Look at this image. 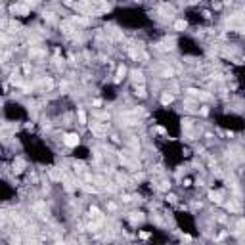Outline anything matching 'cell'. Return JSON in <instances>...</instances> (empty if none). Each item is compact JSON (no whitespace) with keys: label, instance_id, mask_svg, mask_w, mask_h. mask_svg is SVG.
Instances as JSON below:
<instances>
[{"label":"cell","instance_id":"obj_1","mask_svg":"<svg viewBox=\"0 0 245 245\" xmlns=\"http://www.w3.org/2000/svg\"><path fill=\"white\" fill-rule=\"evenodd\" d=\"M90 130L96 134V136H106L107 130H109V124L107 123H92L90 124Z\"/></svg>","mask_w":245,"mask_h":245},{"label":"cell","instance_id":"obj_2","mask_svg":"<svg viewBox=\"0 0 245 245\" xmlns=\"http://www.w3.org/2000/svg\"><path fill=\"white\" fill-rule=\"evenodd\" d=\"M63 176H65V170L63 169H60V167H54V169H50V178L52 180H63Z\"/></svg>","mask_w":245,"mask_h":245},{"label":"cell","instance_id":"obj_3","mask_svg":"<svg viewBox=\"0 0 245 245\" xmlns=\"http://www.w3.org/2000/svg\"><path fill=\"white\" fill-rule=\"evenodd\" d=\"M226 209L230 213H239L241 211V205H239L237 199H230V201H226Z\"/></svg>","mask_w":245,"mask_h":245},{"label":"cell","instance_id":"obj_4","mask_svg":"<svg viewBox=\"0 0 245 245\" xmlns=\"http://www.w3.org/2000/svg\"><path fill=\"white\" fill-rule=\"evenodd\" d=\"M63 142H65L67 148H75V145L79 144V136H77V134H67L63 138Z\"/></svg>","mask_w":245,"mask_h":245},{"label":"cell","instance_id":"obj_5","mask_svg":"<svg viewBox=\"0 0 245 245\" xmlns=\"http://www.w3.org/2000/svg\"><path fill=\"white\" fill-rule=\"evenodd\" d=\"M60 29L63 31L65 35H73V33H75V27H73V21H61V23H60Z\"/></svg>","mask_w":245,"mask_h":245},{"label":"cell","instance_id":"obj_6","mask_svg":"<svg viewBox=\"0 0 245 245\" xmlns=\"http://www.w3.org/2000/svg\"><path fill=\"white\" fill-rule=\"evenodd\" d=\"M90 216H92V220H96V222H103V215L100 213V209H96V207H92L90 209Z\"/></svg>","mask_w":245,"mask_h":245},{"label":"cell","instance_id":"obj_7","mask_svg":"<svg viewBox=\"0 0 245 245\" xmlns=\"http://www.w3.org/2000/svg\"><path fill=\"white\" fill-rule=\"evenodd\" d=\"M209 199H211L213 203H216V205H220V203H222V194H220V191H211V194H209Z\"/></svg>","mask_w":245,"mask_h":245},{"label":"cell","instance_id":"obj_8","mask_svg":"<svg viewBox=\"0 0 245 245\" xmlns=\"http://www.w3.org/2000/svg\"><path fill=\"white\" fill-rule=\"evenodd\" d=\"M132 81L136 84H144V73L142 71H132Z\"/></svg>","mask_w":245,"mask_h":245},{"label":"cell","instance_id":"obj_9","mask_svg":"<svg viewBox=\"0 0 245 245\" xmlns=\"http://www.w3.org/2000/svg\"><path fill=\"white\" fill-rule=\"evenodd\" d=\"M23 169H25V163H23L21 159H15L14 161V170H15V173H21Z\"/></svg>","mask_w":245,"mask_h":245},{"label":"cell","instance_id":"obj_10","mask_svg":"<svg viewBox=\"0 0 245 245\" xmlns=\"http://www.w3.org/2000/svg\"><path fill=\"white\" fill-rule=\"evenodd\" d=\"M144 220V216H142V213H130V222H142Z\"/></svg>","mask_w":245,"mask_h":245},{"label":"cell","instance_id":"obj_11","mask_svg":"<svg viewBox=\"0 0 245 245\" xmlns=\"http://www.w3.org/2000/svg\"><path fill=\"white\" fill-rule=\"evenodd\" d=\"M81 186H82V190H84V191H88V194H96V191H98L96 186H90V184H81Z\"/></svg>","mask_w":245,"mask_h":245},{"label":"cell","instance_id":"obj_12","mask_svg":"<svg viewBox=\"0 0 245 245\" xmlns=\"http://www.w3.org/2000/svg\"><path fill=\"white\" fill-rule=\"evenodd\" d=\"M170 102H173V94H163V98H161V103H163V106H169Z\"/></svg>","mask_w":245,"mask_h":245},{"label":"cell","instance_id":"obj_13","mask_svg":"<svg viewBox=\"0 0 245 245\" xmlns=\"http://www.w3.org/2000/svg\"><path fill=\"white\" fill-rule=\"evenodd\" d=\"M174 29H176V31H184V29H186V21H182V19H178V21L174 23Z\"/></svg>","mask_w":245,"mask_h":245},{"label":"cell","instance_id":"obj_14","mask_svg":"<svg viewBox=\"0 0 245 245\" xmlns=\"http://www.w3.org/2000/svg\"><path fill=\"white\" fill-rule=\"evenodd\" d=\"M124 73H127V69H124V65H121V67L117 69V81H121V79H123Z\"/></svg>","mask_w":245,"mask_h":245},{"label":"cell","instance_id":"obj_15","mask_svg":"<svg viewBox=\"0 0 245 245\" xmlns=\"http://www.w3.org/2000/svg\"><path fill=\"white\" fill-rule=\"evenodd\" d=\"M136 94L140 98H145V88H144V84H140V86H136Z\"/></svg>","mask_w":245,"mask_h":245},{"label":"cell","instance_id":"obj_16","mask_svg":"<svg viewBox=\"0 0 245 245\" xmlns=\"http://www.w3.org/2000/svg\"><path fill=\"white\" fill-rule=\"evenodd\" d=\"M79 121H81V124H86V115H84V111H79Z\"/></svg>","mask_w":245,"mask_h":245},{"label":"cell","instance_id":"obj_17","mask_svg":"<svg viewBox=\"0 0 245 245\" xmlns=\"http://www.w3.org/2000/svg\"><path fill=\"white\" fill-rule=\"evenodd\" d=\"M169 186H170L169 182H161V184H159V190H163V191H165V190H169Z\"/></svg>","mask_w":245,"mask_h":245},{"label":"cell","instance_id":"obj_18","mask_svg":"<svg viewBox=\"0 0 245 245\" xmlns=\"http://www.w3.org/2000/svg\"><path fill=\"white\" fill-rule=\"evenodd\" d=\"M44 86H46V88H48V90H50V88L54 86V82H52L50 79H46V81H44Z\"/></svg>","mask_w":245,"mask_h":245},{"label":"cell","instance_id":"obj_19","mask_svg":"<svg viewBox=\"0 0 245 245\" xmlns=\"http://www.w3.org/2000/svg\"><path fill=\"white\" fill-rule=\"evenodd\" d=\"M107 209H109V211H115L117 205H115V203H107Z\"/></svg>","mask_w":245,"mask_h":245},{"label":"cell","instance_id":"obj_20","mask_svg":"<svg viewBox=\"0 0 245 245\" xmlns=\"http://www.w3.org/2000/svg\"><path fill=\"white\" fill-rule=\"evenodd\" d=\"M38 4V0H27V6H36Z\"/></svg>","mask_w":245,"mask_h":245},{"label":"cell","instance_id":"obj_21","mask_svg":"<svg viewBox=\"0 0 245 245\" xmlns=\"http://www.w3.org/2000/svg\"><path fill=\"white\" fill-rule=\"evenodd\" d=\"M167 199H169L170 203H176V197L174 195H167Z\"/></svg>","mask_w":245,"mask_h":245},{"label":"cell","instance_id":"obj_22","mask_svg":"<svg viewBox=\"0 0 245 245\" xmlns=\"http://www.w3.org/2000/svg\"><path fill=\"white\" fill-rule=\"evenodd\" d=\"M65 6H75V4H73V0H65Z\"/></svg>","mask_w":245,"mask_h":245},{"label":"cell","instance_id":"obj_23","mask_svg":"<svg viewBox=\"0 0 245 245\" xmlns=\"http://www.w3.org/2000/svg\"><path fill=\"white\" fill-rule=\"evenodd\" d=\"M232 2V0H224V4H230Z\"/></svg>","mask_w":245,"mask_h":245}]
</instances>
